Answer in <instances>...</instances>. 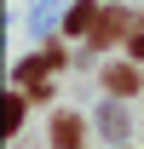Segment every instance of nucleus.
Listing matches in <instances>:
<instances>
[{"label":"nucleus","instance_id":"nucleus-4","mask_svg":"<svg viewBox=\"0 0 144 149\" xmlns=\"http://www.w3.org/2000/svg\"><path fill=\"white\" fill-rule=\"evenodd\" d=\"M121 29H127V12H109V17H98V23H92V46H104V40H115Z\"/></svg>","mask_w":144,"mask_h":149},{"label":"nucleus","instance_id":"nucleus-2","mask_svg":"<svg viewBox=\"0 0 144 149\" xmlns=\"http://www.w3.org/2000/svg\"><path fill=\"white\" fill-rule=\"evenodd\" d=\"M52 143L58 149H81V120H75V115H58L52 120Z\"/></svg>","mask_w":144,"mask_h":149},{"label":"nucleus","instance_id":"nucleus-6","mask_svg":"<svg viewBox=\"0 0 144 149\" xmlns=\"http://www.w3.org/2000/svg\"><path fill=\"white\" fill-rule=\"evenodd\" d=\"M133 57H144V35H133Z\"/></svg>","mask_w":144,"mask_h":149},{"label":"nucleus","instance_id":"nucleus-1","mask_svg":"<svg viewBox=\"0 0 144 149\" xmlns=\"http://www.w3.org/2000/svg\"><path fill=\"white\" fill-rule=\"evenodd\" d=\"M58 63H64V52H40V57H29V63L18 69V86H35V80H46Z\"/></svg>","mask_w":144,"mask_h":149},{"label":"nucleus","instance_id":"nucleus-3","mask_svg":"<svg viewBox=\"0 0 144 149\" xmlns=\"http://www.w3.org/2000/svg\"><path fill=\"white\" fill-rule=\"evenodd\" d=\"M104 86H109V92H138V69H127V63H115V69H104Z\"/></svg>","mask_w":144,"mask_h":149},{"label":"nucleus","instance_id":"nucleus-5","mask_svg":"<svg viewBox=\"0 0 144 149\" xmlns=\"http://www.w3.org/2000/svg\"><path fill=\"white\" fill-rule=\"evenodd\" d=\"M92 23H98V17H92V0H81V6L69 12V29H92Z\"/></svg>","mask_w":144,"mask_h":149}]
</instances>
